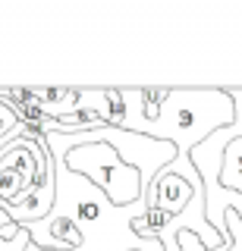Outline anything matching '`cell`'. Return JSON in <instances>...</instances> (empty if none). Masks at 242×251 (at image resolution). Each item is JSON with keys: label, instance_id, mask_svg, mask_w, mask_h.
<instances>
[{"label": "cell", "instance_id": "cell-1", "mask_svg": "<svg viewBox=\"0 0 242 251\" xmlns=\"http://www.w3.org/2000/svg\"><path fill=\"white\" fill-rule=\"evenodd\" d=\"M126 100L120 129L138 132L154 141H170L176 148V160L167 163L163 173H176L189 185H198V173L189 163V151L214 135L223 126H233V100L223 88H170L167 100L158 107L154 120L142 116V88H120Z\"/></svg>", "mask_w": 242, "mask_h": 251}, {"label": "cell", "instance_id": "cell-6", "mask_svg": "<svg viewBox=\"0 0 242 251\" xmlns=\"http://www.w3.org/2000/svg\"><path fill=\"white\" fill-rule=\"evenodd\" d=\"M0 239H3V232H0Z\"/></svg>", "mask_w": 242, "mask_h": 251}, {"label": "cell", "instance_id": "cell-4", "mask_svg": "<svg viewBox=\"0 0 242 251\" xmlns=\"http://www.w3.org/2000/svg\"><path fill=\"white\" fill-rule=\"evenodd\" d=\"M151 245H154V242H151ZM129 251H148V248H129Z\"/></svg>", "mask_w": 242, "mask_h": 251}, {"label": "cell", "instance_id": "cell-2", "mask_svg": "<svg viewBox=\"0 0 242 251\" xmlns=\"http://www.w3.org/2000/svg\"><path fill=\"white\" fill-rule=\"evenodd\" d=\"M63 167L69 173L88 176L91 185H98L101 173H107L104 176V198L113 207H132V204L142 198V176H138V170L123 163L120 154L110 145H104V141L79 145V148L63 151Z\"/></svg>", "mask_w": 242, "mask_h": 251}, {"label": "cell", "instance_id": "cell-5", "mask_svg": "<svg viewBox=\"0 0 242 251\" xmlns=\"http://www.w3.org/2000/svg\"><path fill=\"white\" fill-rule=\"evenodd\" d=\"M0 132H10V129H3V123H0Z\"/></svg>", "mask_w": 242, "mask_h": 251}, {"label": "cell", "instance_id": "cell-3", "mask_svg": "<svg viewBox=\"0 0 242 251\" xmlns=\"http://www.w3.org/2000/svg\"><path fill=\"white\" fill-rule=\"evenodd\" d=\"M195 188H201V182L198 185H189L183 176L161 170L158 176H154V182L142 192V198H138V201H145V207H161V210H167L170 217H179L186 210V204L192 201Z\"/></svg>", "mask_w": 242, "mask_h": 251}]
</instances>
